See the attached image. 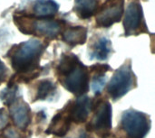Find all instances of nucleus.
<instances>
[{"mask_svg":"<svg viewBox=\"0 0 155 138\" xmlns=\"http://www.w3.org/2000/svg\"><path fill=\"white\" fill-rule=\"evenodd\" d=\"M68 116L72 122L82 124L86 122L93 109V99L87 96L77 97L74 100H70L65 106Z\"/></svg>","mask_w":155,"mask_h":138,"instance_id":"1a4fd4ad","label":"nucleus"},{"mask_svg":"<svg viewBox=\"0 0 155 138\" xmlns=\"http://www.w3.org/2000/svg\"><path fill=\"white\" fill-rule=\"evenodd\" d=\"M45 50V44L36 39H31L15 44L7 52L11 66L17 74H25L41 70L40 58Z\"/></svg>","mask_w":155,"mask_h":138,"instance_id":"f03ea898","label":"nucleus"},{"mask_svg":"<svg viewBox=\"0 0 155 138\" xmlns=\"http://www.w3.org/2000/svg\"><path fill=\"white\" fill-rule=\"evenodd\" d=\"M100 0H75L74 11L81 19L94 16L99 9Z\"/></svg>","mask_w":155,"mask_h":138,"instance_id":"2eb2a0df","label":"nucleus"},{"mask_svg":"<svg viewBox=\"0 0 155 138\" xmlns=\"http://www.w3.org/2000/svg\"><path fill=\"white\" fill-rule=\"evenodd\" d=\"M106 83L105 76H93L92 77V89L95 95L101 94V91L104 88Z\"/></svg>","mask_w":155,"mask_h":138,"instance_id":"a211bd4d","label":"nucleus"},{"mask_svg":"<svg viewBox=\"0 0 155 138\" xmlns=\"http://www.w3.org/2000/svg\"><path fill=\"white\" fill-rule=\"evenodd\" d=\"M0 138H22V136L14 127L8 125L0 134Z\"/></svg>","mask_w":155,"mask_h":138,"instance_id":"aec40b11","label":"nucleus"},{"mask_svg":"<svg viewBox=\"0 0 155 138\" xmlns=\"http://www.w3.org/2000/svg\"><path fill=\"white\" fill-rule=\"evenodd\" d=\"M125 36L139 35L142 33H148L143 19L142 5L137 2L131 3L125 11L124 19Z\"/></svg>","mask_w":155,"mask_h":138,"instance_id":"6e6552de","label":"nucleus"},{"mask_svg":"<svg viewBox=\"0 0 155 138\" xmlns=\"http://www.w3.org/2000/svg\"><path fill=\"white\" fill-rule=\"evenodd\" d=\"M94 116L91 121L86 125V130L93 132L100 136H105L110 134L112 129V106L110 102L103 98L101 94L96 95V98L93 99Z\"/></svg>","mask_w":155,"mask_h":138,"instance_id":"39448f33","label":"nucleus"},{"mask_svg":"<svg viewBox=\"0 0 155 138\" xmlns=\"http://www.w3.org/2000/svg\"><path fill=\"white\" fill-rule=\"evenodd\" d=\"M137 87V79L132 70L131 61H126L117 69L107 85V93L114 101L122 99Z\"/></svg>","mask_w":155,"mask_h":138,"instance_id":"20e7f679","label":"nucleus"},{"mask_svg":"<svg viewBox=\"0 0 155 138\" xmlns=\"http://www.w3.org/2000/svg\"><path fill=\"white\" fill-rule=\"evenodd\" d=\"M9 124V116L5 108H0V132H2Z\"/></svg>","mask_w":155,"mask_h":138,"instance_id":"412c9836","label":"nucleus"},{"mask_svg":"<svg viewBox=\"0 0 155 138\" xmlns=\"http://www.w3.org/2000/svg\"><path fill=\"white\" fill-rule=\"evenodd\" d=\"M61 85L76 97L84 96L89 90L90 72L74 54H64L56 67Z\"/></svg>","mask_w":155,"mask_h":138,"instance_id":"f257e3e1","label":"nucleus"},{"mask_svg":"<svg viewBox=\"0 0 155 138\" xmlns=\"http://www.w3.org/2000/svg\"><path fill=\"white\" fill-rule=\"evenodd\" d=\"M71 123L72 121L68 116L67 110L65 107H64V108L52 118L48 128L45 130V134L54 135L57 137H64L70 130Z\"/></svg>","mask_w":155,"mask_h":138,"instance_id":"9b49d317","label":"nucleus"},{"mask_svg":"<svg viewBox=\"0 0 155 138\" xmlns=\"http://www.w3.org/2000/svg\"><path fill=\"white\" fill-rule=\"evenodd\" d=\"M112 42L106 37H99L91 46V60L106 61L112 52Z\"/></svg>","mask_w":155,"mask_h":138,"instance_id":"ddd939ff","label":"nucleus"},{"mask_svg":"<svg viewBox=\"0 0 155 138\" xmlns=\"http://www.w3.org/2000/svg\"><path fill=\"white\" fill-rule=\"evenodd\" d=\"M17 94H18L17 84L12 85V86H7L5 89H4L0 92V99L5 106L9 107L18 98Z\"/></svg>","mask_w":155,"mask_h":138,"instance_id":"f3484780","label":"nucleus"},{"mask_svg":"<svg viewBox=\"0 0 155 138\" xmlns=\"http://www.w3.org/2000/svg\"><path fill=\"white\" fill-rule=\"evenodd\" d=\"M15 24L24 34L36 35L47 39H56L64 30L62 20L36 18L32 15L14 16Z\"/></svg>","mask_w":155,"mask_h":138,"instance_id":"7ed1b4c3","label":"nucleus"},{"mask_svg":"<svg viewBox=\"0 0 155 138\" xmlns=\"http://www.w3.org/2000/svg\"><path fill=\"white\" fill-rule=\"evenodd\" d=\"M6 76H7V68L0 60V83L5 80Z\"/></svg>","mask_w":155,"mask_h":138,"instance_id":"4be33fe9","label":"nucleus"},{"mask_svg":"<svg viewBox=\"0 0 155 138\" xmlns=\"http://www.w3.org/2000/svg\"><path fill=\"white\" fill-rule=\"evenodd\" d=\"M119 128L126 138H145L151 128V119L147 114L130 108L123 112Z\"/></svg>","mask_w":155,"mask_h":138,"instance_id":"423d86ee","label":"nucleus"},{"mask_svg":"<svg viewBox=\"0 0 155 138\" xmlns=\"http://www.w3.org/2000/svg\"><path fill=\"white\" fill-rule=\"evenodd\" d=\"M58 11V5L53 0H37L33 6V14L36 18L52 19Z\"/></svg>","mask_w":155,"mask_h":138,"instance_id":"4468645a","label":"nucleus"},{"mask_svg":"<svg viewBox=\"0 0 155 138\" xmlns=\"http://www.w3.org/2000/svg\"><path fill=\"white\" fill-rule=\"evenodd\" d=\"M63 41L71 47L84 44L87 38V29L84 26L67 27L61 33Z\"/></svg>","mask_w":155,"mask_h":138,"instance_id":"f8f14e48","label":"nucleus"},{"mask_svg":"<svg viewBox=\"0 0 155 138\" xmlns=\"http://www.w3.org/2000/svg\"><path fill=\"white\" fill-rule=\"evenodd\" d=\"M89 69L90 74L93 76H105V73L107 71H113L112 68L108 64H101V63H96L92 65Z\"/></svg>","mask_w":155,"mask_h":138,"instance_id":"6ab92c4d","label":"nucleus"},{"mask_svg":"<svg viewBox=\"0 0 155 138\" xmlns=\"http://www.w3.org/2000/svg\"><path fill=\"white\" fill-rule=\"evenodd\" d=\"M9 118L14 126L21 131H25L30 125L32 120L31 109L21 97L9 106Z\"/></svg>","mask_w":155,"mask_h":138,"instance_id":"9d476101","label":"nucleus"},{"mask_svg":"<svg viewBox=\"0 0 155 138\" xmlns=\"http://www.w3.org/2000/svg\"><path fill=\"white\" fill-rule=\"evenodd\" d=\"M124 10V0H106L96 13V25L108 28L120 22Z\"/></svg>","mask_w":155,"mask_h":138,"instance_id":"0eeeda50","label":"nucleus"},{"mask_svg":"<svg viewBox=\"0 0 155 138\" xmlns=\"http://www.w3.org/2000/svg\"><path fill=\"white\" fill-rule=\"evenodd\" d=\"M56 92V86L51 80H41L37 83L36 94L34 102L36 100H46L52 98Z\"/></svg>","mask_w":155,"mask_h":138,"instance_id":"dca6fc26","label":"nucleus"},{"mask_svg":"<svg viewBox=\"0 0 155 138\" xmlns=\"http://www.w3.org/2000/svg\"><path fill=\"white\" fill-rule=\"evenodd\" d=\"M71 138V137H69ZM76 138H88L87 137V134L85 133V132H84V131H81L80 132V134L78 135V136Z\"/></svg>","mask_w":155,"mask_h":138,"instance_id":"5701e85b","label":"nucleus"}]
</instances>
